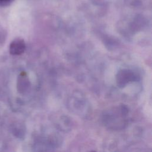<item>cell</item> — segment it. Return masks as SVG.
I'll return each mask as SVG.
<instances>
[{
    "label": "cell",
    "mask_w": 152,
    "mask_h": 152,
    "mask_svg": "<svg viewBox=\"0 0 152 152\" xmlns=\"http://www.w3.org/2000/svg\"><path fill=\"white\" fill-rule=\"evenodd\" d=\"M91 152H94V151H91Z\"/></svg>",
    "instance_id": "4"
},
{
    "label": "cell",
    "mask_w": 152,
    "mask_h": 152,
    "mask_svg": "<svg viewBox=\"0 0 152 152\" xmlns=\"http://www.w3.org/2000/svg\"><path fill=\"white\" fill-rule=\"evenodd\" d=\"M117 80L118 84H126L129 80L134 77V72L129 70H122L119 71L117 75Z\"/></svg>",
    "instance_id": "2"
},
{
    "label": "cell",
    "mask_w": 152,
    "mask_h": 152,
    "mask_svg": "<svg viewBox=\"0 0 152 152\" xmlns=\"http://www.w3.org/2000/svg\"><path fill=\"white\" fill-rule=\"evenodd\" d=\"M26 49V43L23 39L17 38L10 44L9 50L10 53L13 55H21Z\"/></svg>",
    "instance_id": "1"
},
{
    "label": "cell",
    "mask_w": 152,
    "mask_h": 152,
    "mask_svg": "<svg viewBox=\"0 0 152 152\" xmlns=\"http://www.w3.org/2000/svg\"><path fill=\"white\" fill-rule=\"evenodd\" d=\"M14 0H0V6L5 7L10 5Z\"/></svg>",
    "instance_id": "3"
}]
</instances>
